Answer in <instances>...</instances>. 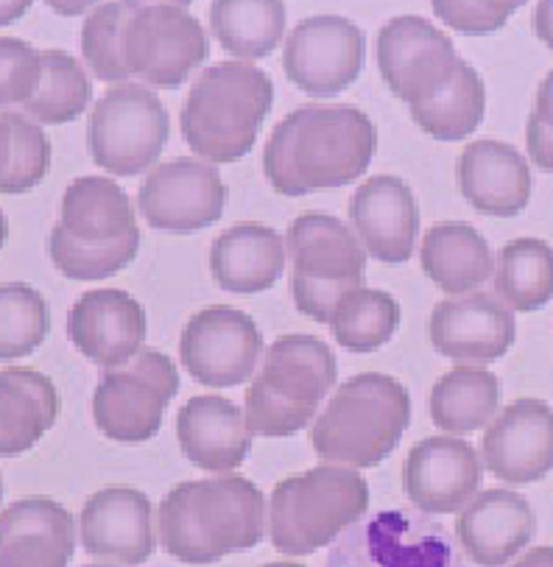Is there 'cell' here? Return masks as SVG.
Here are the masks:
<instances>
[{
  "label": "cell",
  "mask_w": 553,
  "mask_h": 567,
  "mask_svg": "<svg viewBox=\"0 0 553 567\" xmlns=\"http://www.w3.org/2000/svg\"><path fill=\"white\" fill-rule=\"evenodd\" d=\"M0 187L3 194H25L40 185L51 165V143L37 121L3 110L0 115Z\"/></svg>",
  "instance_id": "36"
},
{
  "label": "cell",
  "mask_w": 553,
  "mask_h": 567,
  "mask_svg": "<svg viewBox=\"0 0 553 567\" xmlns=\"http://www.w3.org/2000/svg\"><path fill=\"white\" fill-rule=\"evenodd\" d=\"M141 249V229L126 190L106 176H79L64 187L59 221L48 235L53 266L71 280H106Z\"/></svg>",
  "instance_id": "3"
},
{
  "label": "cell",
  "mask_w": 553,
  "mask_h": 567,
  "mask_svg": "<svg viewBox=\"0 0 553 567\" xmlns=\"http://www.w3.org/2000/svg\"><path fill=\"white\" fill-rule=\"evenodd\" d=\"M483 464L506 484H534L553 473V409L520 398L501 411L481 439Z\"/></svg>",
  "instance_id": "18"
},
{
  "label": "cell",
  "mask_w": 553,
  "mask_h": 567,
  "mask_svg": "<svg viewBox=\"0 0 553 567\" xmlns=\"http://www.w3.org/2000/svg\"><path fill=\"white\" fill-rule=\"evenodd\" d=\"M171 135L163 101L141 84L110 87L88 121V148L99 168L115 176H137L152 168Z\"/></svg>",
  "instance_id": "11"
},
{
  "label": "cell",
  "mask_w": 553,
  "mask_h": 567,
  "mask_svg": "<svg viewBox=\"0 0 553 567\" xmlns=\"http://www.w3.org/2000/svg\"><path fill=\"white\" fill-rule=\"evenodd\" d=\"M495 288L518 313L545 308L553 299V246L540 238H514L498 255Z\"/></svg>",
  "instance_id": "33"
},
{
  "label": "cell",
  "mask_w": 553,
  "mask_h": 567,
  "mask_svg": "<svg viewBox=\"0 0 553 567\" xmlns=\"http://www.w3.org/2000/svg\"><path fill=\"white\" fill-rule=\"evenodd\" d=\"M520 9L514 0H433V14L461 34H495Z\"/></svg>",
  "instance_id": "40"
},
{
  "label": "cell",
  "mask_w": 553,
  "mask_h": 567,
  "mask_svg": "<svg viewBox=\"0 0 553 567\" xmlns=\"http://www.w3.org/2000/svg\"><path fill=\"white\" fill-rule=\"evenodd\" d=\"M422 269L444 293H470L492 277V249L464 221L433 224L420 249Z\"/></svg>",
  "instance_id": "29"
},
{
  "label": "cell",
  "mask_w": 553,
  "mask_h": 567,
  "mask_svg": "<svg viewBox=\"0 0 553 567\" xmlns=\"http://www.w3.org/2000/svg\"><path fill=\"white\" fill-rule=\"evenodd\" d=\"M260 350L263 336L255 319L229 305H211L193 313L180 339L182 367L193 381L211 389L249 381Z\"/></svg>",
  "instance_id": "15"
},
{
  "label": "cell",
  "mask_w": 553,
  "mask_h": 567,
  "mask_svg": "<svg viewBox=\"0 0 553 567\" xmlns=\"http://www.w3.org/2000/svg\"><path fill=\"white\" fill-rule=\"evenodd\" d=\"M3 76H0V101L3 106H25L34 99L42 79V51L18 37H3L0 42Z\"/></svg>",
  "instance_id": "39"
},
{
  "label": "cell",
  "mask_w": 553,
  "mask_h": 567,
  "mask_svg": "<svg viewBox=\"0 0 553 567\" xmlns=\"http://www.w3.org/2000/svg\"><path fill=\"white\" fill-rule=\"evenodd\" d=\"M286 269V244L266 224H235L211 246V271L222 291L260 293Z\"/></svg>",
  "instance_id": "27"
},
{
  "label": "cell",
  "mask_w": 553,
  "mask_h": 567,
  "mask_svg": "<svg viewBox=\"0 0 553 567\" xmlns=\"http://www.w3.org/2000/svg\"><path fill=\"white\" fill-rule=\"evenodd\" d=\"M84 567H110V565H84Z\"/></svg>",
  "instance_id": "46"
},
{
  "label": "cell",
  "mask_w": 553,
  "mask_h": 567,
  "mask_svg": "<svg viewBox=\"0 0 553 567\" xmlns=\"http://www.w3.org/2000/svg\"><path fill=\"white\" fill-rule=\"evenodd\" d=\"M534 31L553 51V0H542L534 7Z\"/></svg>",
  "instance_id": "43"
},
{
  "label": "cell",
  "mask_w": 553,
  "mask_h": 567,
  "mask_svg": "<svg viewBox=\"0 0 553 567\" xmlns=\"http://www.w3.org/2000/svg\"><path fill=\"white\" fill-rule=\"evenodd\" d=\"M378 148L372 117L350 104L288 112L263 148V174L280 196H308L356 182Z\"/></svg>",
  "instance_id": "1"
},
{
  "label": "cell",
  "mask_w": 553,
  "mask_h": 567,
  "mask_svg": "<svg viewBox=\"0 0 553 567\" xmlns=\"http://www.w3.org/2000/svg\"><path fill=\"white\" fill-rule=\"evenodd\" d=\"M266 497L244 475L176 484L160 503V545L185 565H213L260 545Z\"/></svg>",
  "instance_id": "2"
},
{
  "label": "cell",
  "mask_w": 553,
  "mask_h": 567,
  "mask_svg": "<svg viewBox=\"0 0 553 567\" xmlns=\"http://www.w3.org/2000/svg\"><path fill=\"white\" fill-rule=\"evenodd\" d=\"M263 567H305V565H294V561H272V565H263Z\"/></svg>",
  "instance_id": "45"
},
{
  "label": "cell",
  "mask_w": 553,
  "mask_h": 567,
  "mask_svg": "<svg viewBox=\"0 0 553 567\" xmlns=\"http://www.w3.org/2000/svg\"><path fill=\"white\" fill-rule=\"evenodd\" d=\"M76 554L71 512L45 495L7 506L0 517V567H68Z\"/></svg>",
  "instance_id": "23"
},
{
  "label": "cell",
  "mask_w": 553,
  "mask_h": 567,
  "mask_svg": "<svg viewBox=\"0 0 553 567\" xmlns=\"http://www.w3.org/2000/svg\"><path fill=\"white\" fill-rule=\"evenodd\" d=\"M211 29L227 53L240 59H263L280 45L286 34V3L280 0H216L211 7Z\"/></svg>",
  "instance_id": "31"
},
{
  "label": "cell",
  "mask_w": 553,
  "mask_h": 567,
  "mask_svg": "<svg viewBox=\"0 0 553 567\" xmlns=\"http://www.w3.org/2000/svg\"><path fill=\"white\" fill-rule=\"evenodd\" d=\"M459 187L481 216H520L531 199L529 163L509 143H467L459 157Z\"/></svg>",
  "instance_id": "26"
},
{
  "label": "cell",
  "mask_w": 553,
  "mask_h": 567,
  "mask_svg": "<svg viewBox=\"0 0 553 567\" xmlns=\"http://www.w3.org/2000/svg\"><path fill=\"white\" fill-rule=\"evenodd\" d=\"M90 79L71 53L42 51V79L34 99L23 106L29 117L48 126L71 123L88 110L90 104Z\"/></svg>",
  "instance_id": "35"
},
{
  "label": "cell",
  "mask_w": 553,
  "mask_h": 567,
  "mask_svg": "<svg viewBox=\"0 0 553 567\" xmlns=\"http://www.w3.org/2000/svg\"><path fill=\"white\" fill-rule=\"evenodd\" d=\"M211 56V37L182 3H129L121 68L152 87L174 90Z\"/></svg>",
  "instance_id": "9"
},
{
  "label": "cell",
  "mask_w": 553,
  "mask_h": 567,
  "mask_svg": "<svg viewBox=\"0 0 553 567\" xmlns=\"http://www.w3.org/2000/svg\"><path fill=\"white\" fill-rule=\"evenodd\" d=\"M350 221L363 249L380 264H406L420 233V207L400 176L380 174L356 187Z\"/></svg>",
  "instance_id": "22"
},
{
  "label": "cell",
  "mask_w": 553,
  "mask_h": 567,
  "mask_svg": "<svg viewBox=\"0 0 553 567\" xmlns=\"http://www.w3.org/2000/svg\"><path fill=\"white\" fill-rule=\"evenodd\" d=\"M428 336L439 355L461 363H492L514 344L518 324L501 299L472 291L442 299L431 313Z\"/></svg>",
  "instance_id": "20"
},
{
  "label": "cell",
  "mask_w": 553,
  "mask_h": 567,
  "mask_svg": "<svg viewBox=\"0 0 553 567\" xmlns=\"http://www.w3.org/2000/svg\"><path fill=\"white\" fill-rule=\"evenodd\" d=\"M531 503L512 489H487L472 497L455 523L464 554L478 567H503L534 539Z\"/></svg>",
  "instance_id": "24"
},
{
  "label": "cell",
  "mask_w": 553,
  "mask_h": 567,
  "mask_svg": "<svg viewBox=\"0 0 553 567\" xmlns=\"http://www.w3.org/2000/svg\"><path fill=\"white\" fill-rule=\"evenodd\" d=\"M327 567H467L442 523L420 509H380L338 537Z\"/></svg>",
  "instance_id": "10"
},
{
  "label": "cell",
  "mask_w": 553,
  "mask_h": 567,
  "mask_svg": "<svg viewBox=\"0 0 553 567\" xmlns=\"http://www.w3.org/2000/svg\"><path fill=\"white\" fill-rule=\"evenodd\" d=\"M59 416V392L37 369L7 367L0 374V451L20 456L34 447Z\"/></svg>",
  "instance_id": "28"
},
{
  "label": "cell",
  "mask_w": 553,
  "mask_h": 567,
  "mask_svg": "<svg viewBox=\"0 0 553 567\" xmlns=\"http://www.w3.org/2000/svg\"><path fill=\"white\" fill-rule=\"evenodd\" d=\"M481 458L475 447L455 436H428L408 451L402 489L426 515H450L475 497Z\"/></svg>",
  "instance_id": "17"
},
{
  "label": "cell",
  "mask_w": 553,
  "mask_h": 567,
  "mask_svg": "<svg viewBox=\"0 0 553 567\" xmlns=\"http://www.w3.org/2000/svg\"><path fill=\"white\" fill-rule=\"evenodd\" d=\"M137 207L149 227L160 233L191 235L211 227L224 216L227 187L216 165L204 159L176 157L171 163L154 165L143 179Z\"/></svg>",
  "instance_id": "16"
},
{
  "label": "cell",
  "mask_w": 553,
  "mask_h": 567,
  "mask_svg": "<svg viewBox=\"0 0 553 567\" xmlns=\"http://www.w3.org/2000/svg\"><path fill=\"white\" fill-rule=\"evenodd\" d=\"M79 526L90 556H101L123 567L143 565L157 545L152 501L134 486H106L90 495Z\"/></svg>",
  "instance_id": "21"
},
{
  "label": "cell",
  "mask_w": 553,
  "mask_h": 567,
  "mask_svg": "<svg viewBox=\"0 0 553 567\" xmlns=\"http://www.w3.org/2000/svg\"><path fill=\"white\" fill-rule=\"evenodd\" d=\"M400 328V305L391 293L378 288H361L336 308L330 333L344 350L375 352L389 344Z\"/></svg>",
  "instance_id": "34"
},
{
  "label": "cell",
  "mask_w": 553,
  "mask_h": 567,
  "mask_svg": "<svg viewBox=\"0 0 553 567\" xmlns=\"http://www.w3.org/2000/svg\"><path fill=\"white\" fill-rule=\"evenodd\" d=\"M176 439L187 462L207 473H233L252 451L246 411L218 394L191 398L176 414Z\"/></svg>",
  "instance_id": "25"
},
{
  "label": "cell",
  "mask_w": 553,
  "mask_h": 567,
  "mask_svg": "<svg viewBox=\"0 0 553 567\" xmlns=\"http://www.w3.org/2000/svg\"><path fill=\"white\" fill-rule=\"evenodd\" d=\"M411 425V398L397 378L361 372L336 389L310 431V445L325 462L378 467Z\"/></svg>",
  "instance_id": "5"
},
{
  "label": "cell",
  "mask_w": 553,
  "mask_h": 567,
  "mask_svg": "<svg viewBox=\"0 0 553 567\" xmlns=\"http://www.w3.org/2000/svg\"><path fill=\"white\" fill-rule=\"evenodd\" d=\"M149 322L146 310L132 293L99 288L76 299L68 317L71 344L95 367L115 369L143 352Z\"/></svg>",
  "instance_id": "19"
},
{
  "label": "cell",
  "mask_w": 553,
  "mask_h": 567,
  "mask_svg": "<svg viewBox=\"0 0 553 567\" xmlns=\"http://www.w3.org/2000/svg\"><path fill=\"white\" fill-rule=\"evenodd\" d=\"M367 65V37L341 14H316L294 25L283 51L286 76L314 99L350 87Z\"/></svg>",
  "instance_id": "14"
},
{
  "label": "cell",
  "mask_w": 553,
  "mask_h": 567,
  "mask_svg": "<svg viewBox=\"0 0 553 567\" xmlns=\"http://www.w3.org/2000/svg\"><path fill=\"white\" fill-rule=\"evenodd\" d=\"M51 330L48 302L25 282H7L0 291V355L3 361L31 355Z\"/></svg>",
  "instance_id": "37"
},
{
  "label": "cell",
  "mask_w": 553,
  "mask_h": 567,
  "mask_svg": "<svg viewBox=\"0 0 553 567\" xmlns=\"http://www.w3.org/2000/svg\"><path fill=\"white\" fill-rule=\"evenodd\" d=\"M367 509L369 484L361 473L330 464L305 470L274 486L268 537L280 554L308 556L361 523Z\"/></svg>",
  "instance_id": "7"
},
{
  "label": "cell",
  "mask_w": 553,
  "mask_h": 567,
  "mask_svg": "<svg viewBox=\"0 0 553 567\" xmlns=\"http://www.w3.org/2000/svg\"><path fill=\"white\" fill-rule=\"evenodd\" d=\"M464 59L444 31L420 14L391 18L378 34V65L386 84L408 106L426 104L442 93Z\"/></svg>",
  "instance_id": "13"
},
{
  "label": "cell",
  "mask_w": 553,
  "mask_h": 567,
  "mask_svg": "<svg viewBox=\"0 0 553 567\" xmlns=\"http://www.w3.org/2000/svg\"><path fill=\"white\" fill-rule=\"evenodd\" d=\"M291 297L299 313L330 324L338 305L367 282V251L347 224L325 213H305L288 224Z\"/></svg>",
  "instance_id": "8"
},
{
  "label": "cell",
  "mask_w": 553,
  "mask_h": 567,
  "mask_svg": "<svg viewBox=\"0 0 553 567\" xmlns=\"http://www.w3.org/2000/svg\"><path fill=\"white\" fill-rule=\"evenodd\" d=\"M512 567H553V545H540L531 548L523 559L514 561Z\"/></svg>",
  "instance_id": "44"
},
{
  "label": "cell",
  "mask_w": 553,
  "mask_h": 567,
  "mask_svg": "<svg viewBox=\"0 0 553 567\" xmlns=\"http://www.w3.org/2000/svg\"><path fill=\"white\" fill-rule=\"evenodd\" d=\"M338 367L330 347L316 336H280L246 389V422L252 433L286 439L303 431L336 386Z\"/></svg>",
  "instance_id": "6"
},
{
  "label": "cell",
  "mask_w": 553,
  "mask_h": 567,
  "mask_svg": "<svg viewBox=\"0 0 553 567\" xmlns=\"http://www.w3.org/2000/svg\"><path fill=\"white\" fill-rule=\"evenodd\" d=\"M525 146H529V157L534 159L536 168L553 174V130H547L534 115H529L525 121Z\"/></svg>",
  "instance_id": "41"
},
{
  "label": "cell",
  "mask_w": 553,
  "mask_h": 567,
  "mask_svg": "<svg viewBox=\"0 0 553 567\" xmlns=\"http://www.w3.org/2000/svg\"><path fill=\"white\" fill-rule=\"evenodd\" d=\"M180 392V372L160 350L115 369H104L93 394V420L106 439L149 442L163 427L165 405Z\"/></svg>",
  "instance_id": "12"
},
{
  "label": "cell",
  "mask_w": 553,
  "mask_h": 567,
  "mask_svg": "<svg viewBox=\"0 0 553 567\" xmlns=\"http://www.w3.org/2000/svg\"><path fill=\"white\" fill-rule=\"evenodd\" d=\"M411 117L417 121L426 135L442 143H459L470 137L481 126L483 110H487V90L483 79L478 76L470 62H461L459 73L450 79L448 87L431 101L408 106Z\"/></svg>",
  "instance_id": "32"
},
{
  "label": "cell",
  "mask_w": 553,
  "mask_h": 567,
  "mask_svg": "<svg viewBox=\"0 0 553 567\" xmlns=\"http://www.w3.org/2000/svg\"><path fill=\"white\" fill-rule=\"evenodd\" d=\"M274 106L268 73L249 62H218L196 76L182 106V137L207 163H235L252 152Z\"/></svg>",
  "instance_id": "4"
},
{
  "label": "cell",
  "mask_w": 553,
  "mask_h": 567,
  "mask_svg": "<svg viewBox=\"0 0 553 567\" xmlns=\"http://www.w3.org/2000/svg\"><path fill=\"white\" fill-rule=\"evenodd\" d=\"M501 409V381L487 369L455 367L431 389V420L448 433H472L490 425Z\"/></svg>",
  "instance_id": "30"
},
{
  "label": "cell",
  "mask_w": 553,
  "mask_h": 567,
  "mask_svg": "<svg viewBox=\"0 0 553 567\" xmlns=\"http://www.w3.org/2000/svg\"><path fill=\"white\" fill-rule=\"evenodd\" d=\"M531 115H534L540 123H545L547 130H553V71L542 79L540 90H536L534 110H531Z\"/></svg>",
  "instance_id": "42"
},
{
  "label": "cell",
  "mask_w": 553,
  "mask_h": 567,
  "mask_svg": "<svg viewBox=\"0 0 553 567\" xmlns=\"http://www.w3.org/2000/svg\"><path fill=\"white\" fill-rule=\"evenodd\" d=\"M129 3H104L93 9L82 29V53L88 68L101 82H126L121 68V25Z\"/></svg>",
  "instance_id": "38"
}]
</instances>
